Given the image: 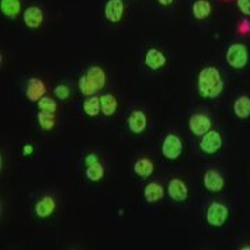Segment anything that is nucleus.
<instances>
[{
  "label": "nucleus",
  "mask_w": 250,
  "mask_h": 250,
  "mask_svg": "<svg viewBox=\"0 0 250 250\" xmlns=\"http://www.w3.org/2000/svg\"><path fill=\"white\" fill-rule=\"evenodd\" d=\"M224 90V81L215 67H206L197 75V92L202 98H218Z\"/></svg>",
  "instance_id": "nucleus-1"
},
{
  "label": "nucleus",
  "mask_w": 250,
  "mask_h": 250,
  "mask_svg": "<svg viewBox=\"0 0 250 250\" xmlns=\"http://www.w3.org/2000/svg\"><path fill=\"white\" fill-rule=\"evenodd\" d=\"M227 62L235 70H243L249 62V52L243 43H233L225 53Z\"/></svg>",
  "instance_id": "nucleus-2"
},
{
  "label": "nucleus",
  "mask_w": 250,
  "mask_h": 250,
  "mask_svg": "<svg viewBox=\"0 0 250 250\" xmlns=\"http://www.w3.org/2000/svg\"><path fill=\"white\" fill-rule=\"evenodd\" d=\"M228 215H229L228 207L223 205V203L214 202V203L208 206V208L206 211V221L210 224L211 227L221 228L224 224L227 223Z\"/></svg>",
  "instance_id": "nucleus-3"
},
{
  "label": "nucleus",
  "mask_w": 250,
  "mask_h": 250,
  "mask_svg": "<svg viewBox=\"0 0 250 250\" xmlns=\"http://www.w3.org/2000/svg\"><path fill=\"white\" fill-rule=\"evenodd\" d=\"M161 153L168 160H177L182 154V142L177 135H167L161 145Z\"/></svg>",
  "instance_id": "nucleus-4"
},
{
  "label": "nucleus",
  "mask_w": 250,
  "mask_h": 250,
  "mask_svg": "<svg viewBox=\"0 0 250 250\" xmlns=\"http://www.w3.org/2000/svg\"><path fill=\"white\" fill-rule=\"evenodd\" d=\"M221 147H223V138L220 132L210 129L207 134L202 136L200 150L206 154H215L221 150Z\"/></svg>",
  "instance_id": "nucleus-5"
},
{
  "label": "nucleus",
  "mask_w": 250,
  "mask_h": 250,
  "mask_svg": "<svg viewBox=\"0 0 250 250\" xmlns=\"http://www.w3.org/2000/svg\"><path fill=\"white\" fill-rule=\"evenodd\" d=\"M189 129L195 136H203L211 129V120L205 114H193L189 120Z\"/></svg>",
  "instance_id": "nucleus-6"
},
{
  "label": "nucleus",
  "mask_w": 250,
  "mask_h": 250,
  "mask_svg": "<svg viewBox=\"0 0 250 250\" xmlns=\"http://www.w3.org/2000/svg\"><path fill=\"white\" fill-rule=\"evenodd\" d=\"M203 185L205 188L211 192V193H218L224 189L225 185V181H224L223 175L220 172H217L214 170L206 171L205 175H203Z\"/></svg>",
  "instance_id": "nucleus-7"
},
{
  "label": "nucleus",
  "mask_w": 250,
  "mask_h": 250,
  "mask_svg": "<svg viewBox=\"0 0 250 250\" xmlns=\"http://www.w3.org/2000/svg\"><path fill=\"white\" fill-rule=\"evenodd\" d=\"M167 192H168V196L174 202H185L188 199V193H189L187 184L178 178H172L168 182Z\"/></svg>",
  "instance_id": "nucleus-8"
},
{
  "label": "nucleus",
  "mask_w": 250,
  "mask_h": 250,
  "mask_svg": "<svg viewBox=\"0 0 250 250\" xmlns=\"http://www.w3.org/2000/svg\"><path fill=\"white\" fill-rule=\"evenodd\" d=\"M128 128L132 134H142L143 131L146 129V125H147V118H146V114L143 113L142 110H134L128 120Z\"/></svg>",
  "instance_id": "nucleus-9"
},
{
  "label": "nucleus",
  "mask_w": 250,
  "mask_h": 250,
  "mask_svg": "<svg viewBox=\"0 0 250 250\" xmlns=\"http://www.w3.org/2000/svg\"><path fill=\"white\" fill-rule=\"evenodd\" d=\"M124 14V3L123 0H108L104 7V16L110 22L117 24L121 21Z\"/></svg>",
  "instance_id": "nucleus-10"
},
{
  "label": "nucleus",
  "mask_w": 250,
  "mask_h": 250,
  "mask_svg": "<svg viewBox=\"0 0 250 250\" xmlns=\"http://www.w3.org/2000/svg\"><path fill=\"white\" fill-rule=\"evenodd\" d=\"M166 62H167V57L159 49H149L146 52V56H145V65L149 67L153 71L160 70L161 67L166 65Z\"/></svg>",
  "instance_id": "nucleus-11"
},
{
  "label": "nucleus",
  "mask_w": 250,
  "mask_h": 250,
  "mask_svg": "<svg viewBox=\"0 0 250 250\" xmlns=\"http://www.w3.org/2000/svg\"><path fill=\"white\" fill-rule=\"evenodd\" d=\"M46 93V86L43 83V81L39 80V78H31L28 81L27 85V95L28 100L31 102H38L41 98H43Z\"/></svg>",
  "instance_id": "nucleus-12"
},
{
  "label": "nucleus",
  "mask_w": 250,
  "mask_h": 250,
  "mask_svg": "<svg viewBox=\"0 0 250 250\" xmlns=\"http://www.w3.org/2000/svg\"><path fill=\"white\" fill-rule=\"evenodd\" d=\"M24 22L28 28L31 29H36L42 25L43 22V11L36 7V6H31L24 11Z\"/></svg>",
  "instance_id": "nucleus-13"
},
{
  "label": "nucleus",
  "mask_w": 250,
  "mask_h": 250,
  "mask_svg": "<svg viewBox=\"0 0 250 250\" xmlns=\"http://www.w3.org/2000/svg\"><path fill=\"white\" fill-rule=\"evenodd\" d=\"M56 210V202L52 196H43L35 205V213L39 218H47Z\"/></svg>",
  "instance_id": "nucleus-14"
},
{
  "label": "nucleus",
  "mask_w": 250,
  "mask_h": 250,
  "mask_svg": "<svg viewBox=\"0 0 250 250\" xmlns=\"http://www.w3.org/2000/svg\"><path fill=\"white\" fill-rule=\"evenodd\" d=\"M89 81L93 83V86L96 88V90H102L106 85V81H107V77H106V72L103 71L99 65H92L86 70V74H85Z\"/></svg>",
  "instance_id": "nucleus-15"
},
{
  "label": "nucleus",
  "mask_w": 250,
  "mask_h": 250,
  "mask_svg": "<svg viewBox=\"0 0 250 250\" xmlns=\"http://www.w3.org/2000/svg\"><path fill=\"white\" fill-rule=\"evenodd\" d=\"M164 196V189L157 182H150L145 187L143 197L147 203H157Z\"/></svg>",
  "instance_id": "nucleus-16"
},
{
  "label": "nucleus",
  "mask_w": 250,
  "mask_h": 250,
  "mask_svg": "<svg viewBox=\"0 0 250 250\" xmlns=\"http://www.w3.org/2000/svg\"><path fill=\"white\" fill-rule=\"evenodd\" d=\"M233 113L241 120H246L250 117V98L239 96L233 103Z\"/></svg>",
  "instance_id": "nucleus-17"
},
{
  "label": "nucleus",
  "mask_w": 250,
  "mask_h": 250,
  "mask_svg": "<svg viewBox=\"0 0 250 250\" xmlns=\"http://www.w3.org/2000/svg\"><path fill=\"white\" fill-rule=\"evenodd\" d=\"M117 107H118V102L114 98V95L107 93V95L100 96V110H102V114H104L106 117H111L117 111Z\"/></svg>",
  "instance_id": "nucleus-18"
},
{
  "label": "nucleus",
  "mask_w": 250,
  "mask_h": 250,
  "mask_svg": "<svg viewBox=\"0 0 250 250\" xmlns=\"http://www.w3.org/2000/svg\"><path fill=\"white\" fill-rule=\"evenodd\" d=\"M0 9L6 17L16 18L21 11V3H20V0H1Z\"/></svg>",
  "instance_id": "nucleus-19"
},
{
  "label": "nucleus",
  "mask_w": 250,
  "mask_h": 250,
  "mask_svg": "<svg viewBox=\"0 0 250 250\" xmlns=\"http://www.w3.org/2000/svg\"><path fill=\"white\" fill-rule=\"evenodd\" d=\"M135 174L141 178H149L154 171V166L150 160L147 159H139L134 164Z\"/></svg>",
  "instance_id": "nucleus-20"
},
{
  "label": "nucleus",
  "mask_w": 250,
  "mask_h": 250,
  "mask_svg": "<svg viewBox=\"0 0 250 250\" xmlns=\"http://www.w3.org/2000/svg\"><path fill=\"white\" fill-rule=\"evenodd\" d=\"M193 16L197 20H205L211 14V4L208 0H196L192 6Z\"/></svg>",
  "instance_id": "nucleus-21"
},
{
  "label": "nucleus",
  "mask_w": 250,
  "mask_h": 250,
  "mask_svg": "<svg viewBox=\"0 0 250 250\" xmlns=\"http://www.w3.org/2000/svg\"><path fill=\"white\" fill-rule=\"evenodd\" d=\"M83 111L88 117H96L102 113L100 110V98L98 96H89L83 102Z\"/></svg>",
  "instance_id": "nucleus-22"
},
{
  "label": "nucleus",
  "mask_w": 250,
  "mask_h": 250,
  "mask_svg": "<svg viewBox=\"0 0 250 250\" xmlns=\"http://www.w3.org/2000/svg\"><path fill=\"white\" fill-rule=\"evenodd\" d=\"M38 123L43 131L49 132L56 125V116H54V113H49V111H39L38 113Z\"/></svg>",
  "instance_id": "nucleus-23"
},
{
  "label": "nucleus",
  "mask_w": 250,
  "mask_h": 250,
  "mask_svg": "<svg viewBox=\"0 0 250 250\" xmlns=\"http://www.w3.org/2000/svg\"><path fill=\"white\" fill-rule=\"evenodd\" d=\"M103 175H104V168H103V166H102L100 161L88 166V168H86V177H88L89 181H92V182H99L100 179L103 178Z\"/></svg>",
  "instance_id": "nucleus-24"
},
{
  "label": "nucleus",
  "mask_w": 250,
  "mask_h": 250,
  "mask_svg": "<svg viewBox=\"0 0 250 250\" xmlns=\"http://www.w3.org/2000/svg\"><path fill=\"white\" fill-rule=\"evenodd\" d=\"M78 88H80L81 93L85 95V96H93V95L98 92L96 88L93 86V83L90 82L89 78H88L86 75L80 77V80H78Z\"/></svg>",
  "instance_id": "nucleus-25"
},
{
  "label": "nucleus",
  "mask_w": 250,
  "mask_h": 250,
  "mask_svg": "<svg viewBox=\"0 0 250 250\" xmlns=\"http://www.w3.org/2000/svg\"><path fill=\"white\" fill-rule=\"evenodd\" d=\"M38 108L41 111H49V113H56L57 110V103L56 100H53L52 98H47V96H43L38 100Z\"/></svg>",
  "instance_id": "nucleus-26"
},
{
  "label": "nucleus",
  "mask_w": 250,
  "mask_h": 250,
  "mask_svg": "<svg viewBox=\"0 0 250 250\" xmlns=\"http://www.w3.org/2000/svg\"><path fill=\"white\" fill-rule=\"evenodd\" d=\"M54 92V96L57 99H60V100H67V99L70 98V95H71V92H70V88L67 86V85H57L56 88L53 89Z\"/></svg>",
  "instance_id": "nucleus-27"
},
{
  "label": "nucleus",
  "mask_w": 250,
  "mask_h": 250,
  "mask_svg": "<svg viewBox=\"0 0 250 250\" xmlns=\"http://www.w3.org/2000/svg\"><path fill=\"white\" fill-rule=\"evenodd\" d=\"M236 4L245 16H250V0H236Z\"/></svg>",
  "instance_id": "nucleus-28"
},
{
  "label": "nucleus",
  "mask_w": 250,
  "mask_h": 250,
  "mask_svg": "<svg viewBox=\"0 0 250 250\" xmlns=\"http://www.w3.org/2000/svg\"><path fill=\"white\" fill-rule=\"evenodd\" d=\"M99 157L96 154H93V153H89L86 157H85V164L86 166H90V164H95V163H98Z\"/></svg>",
  "instance_id": "nucleus-29"
},
{
  "label": "nucleus",
  "mask_w": 250,
  "mask_h": 250,
  "mask_svg": "<svg viewBox=\"0 0 250 250\" xmlns=\"http://www.w3.org/2000/svg\"><path fill=\"white\" fill-rule=\"evenodd\" d=\"M22 153H24V156H31L34 153V146L31 143H25L22 147Z\"/></svg>",
  "instance_id": "nucleus-30"
},
{
  "label": "nucleus",
  "mask_w": 250,
  "mask_h": 250,
  "mask_svg": "<svg viewBox=\"0 0 250 250\" xmlns=\"http://www.w3.org/2000/svg\"><path fill=\"white\" fill-rule=\"evenodd\" d=\"M157 1L160 3L161 6H170V4H172L174 0H157Z\"/></svg>",
  "instance_id": "nucleus-31"
},
{
  "label": "nucleus",
  "mask_w": 250,
  "mask_h": 250,
  "mask_svg": "<svg viewBox=\"0 0 250 250\" xmlns=\"http://www.w3.org/2000/svg\"><path fill=\"white\" fill-rule=\"evenodd\" d=\"M242 250H250V246H243V248H241Z\"/></svg>",
  "instance_id": "nucleus-32"
}]
</instances>
